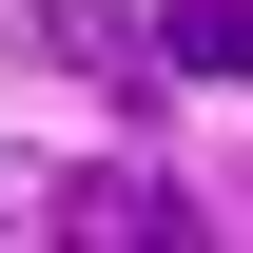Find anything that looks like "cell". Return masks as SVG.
Listing matches in <instances>:
<instances>
[{"mask_svg":"<svg viewBox=\"0 0 253 253\" xmlns=\"http://www.w3.org/2000/svg\"><path fill=\"white\" fill-rule=\"evenodd\" d=\"M20 39H39V59H59V78H117V97L156 78V20H117V0H39Z\"/></svg>","mask_w":253,"mask_h":253,"instance_id":"obj_1","label":"cell"},{"mask_svg":"<svg viewBox=\"0 0 253 253\" xmlns=\"http://www.w3.org/2000/svg\"><path fill=\"white\" fill-rule=\"evenodd\" d=\"M59 234H117V253H175V234H214V214H195L175 175H78V195H59Z\"/></svg>","mask_w":253,"mask_h":253,"instance_id":"obj_2","label":"cell"},{"mask_svg":"<svg viewBox=\"0 0 253 253\" xmlns=\"http://www.w3.org/2000/svg\"><path fill=\"white\" fill-rule=\"evenodd\" d=\"M156 78H253V0H175L156 20Z\"/></svg>","mask_w":253,"mask_h":253,"instance_id":"obj_3","label":"cell"}]
</instances>
